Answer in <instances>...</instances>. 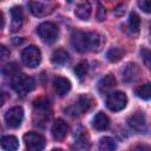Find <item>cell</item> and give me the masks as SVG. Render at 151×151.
I'll use <instances>...</instances> for the list:
<instances>
[{"label": "cell", "mask_w": 151, "mask_h": 151, "mask_svg": "<svg viewBox=\"0 0 151 151\" xmlns=\"http://www.w3.org/2000/svg\"><path fill=\"white\" fill-rule=\"evenodd\" d=\"M12 87L18 94L26 96L28 92L34 90L35 81L33 78L28 77L25 73H18L14 77H12Z\"/></svg>", "instance_id": "cell-1"}, {"label": "cell", "mask_w": 151, "mask_h": 151, "mask_svg": "<svg viewBox=\"0 0 151 151\" xmlns=\"http://www.w3.org/2000/svg\"><path fill=\"white\" fill-rule=\"evenodd\" d=\"M37 33L38 35L41 38L42 41L47 42V44H52L57 40L58 34H59V29L58 26L53 22H42L37 27Z\"/></svg>", "instance_id": "cell-2"}, {"label": "cell", "mask_w": 151, "mask_h": 151, "mask_svg": "<svg viewBox=\"0 0 151 151\" xmlns=\"http://www.w3.org/2000/svg\"><path fill=\"white\" fill-rule=\"evenodd\" d=\"M21 60L27 67H31V68L37 67L41 61V52L37 46L31 45L22 50Z\"/></svg>", "instance_id": "cell-3"}, {"label": "cell", "mask_w": 151, "mask_h": 151, "mask_svg": "<svg viewBox=\"0 0 151 151\" xmlns=\"http://www.w3.org/2000/svg\"><path fill=\"white\" fill-rule=\"evenodd\" d=\"M28 6L33 15L46 17V15H50L57 8L58 5L54 1H31Z\"/></svg>", "instance_id": "cell-4"}, {"label": "cell", "mask_w": 151, "mask_h": 151, "mask_svg": "<svg viewBox=\"0 0 151 151\" xmlns=\"http://www.w3.org/2000/svg\"><path fill=\"white\" fill-rule=\"evenodd\" d=\"M127 104V98L126 94L122 91H116V92H111L107 96L106 99V106L109 110L113 111V112H118L122 111L123 109H125Z\"/></svg>", "instance_id": "cell-5"}, {"label": "cell", "mask_w": 151, "mask_h": 151, "mask_svg": "<svg viewBox=\"0 0 151 151\" xmlns=\"http://www.w3.org/2000/svg\"><path fill=\"white\" fill-rule=\"evenodd\" d=\"M24 142L27 151H42L46 145L44 136L37 132H27L24 136Z\"/></svg>", "instance_id": "cell-6"}, {"label": "cell", "mask_w": 151, "mask_h": 151, "mask_svg": "<svg viewBox=\"0 0 151 151\" xmlns=\"http://www.w3.org/2000/svg\"><path fill=\"white\" fill-rule=\"evenodd\" d=\"M22 119H24V110H22L21 106L11 107L5 113V122L12 129L19 127L22 123Z\"/></svg>", "instance_id": "cell-7"}, {"label": "cell", "mask_w": 151, "mask_h": 151, "mask_svg": "<svg viewBox=\"0 0 151 151\" xmlns=\"http://www.w3.org/2000/svg\"><path fill=\"white\" fill-rule=\"evenodd\" d=\"M71 44L80 53L90 51L88 33H85V32H81V31H73L72 35H71Z\"/></svg>", "instance_id": "cell-8"}, {"label": "cell", "mask_w": 151, "mask_h": 151, "mask_svg": "<svg viewBox=\"0 0 151 151\" xmlns=\"http://www.w3.org/2000/svg\"><path fill=\"white\" fill-rule=\"evenodd\" d=\"M74 150L76 151H88L91 147L90 137L87 134V131L83 127H79L77 132L74 133Z\"/></svg>", "instance_id": "cell-9"}, {"label": "cell", "mask_w": 151, "mask_h": 151, "mask_svg": "<svg viewBox=\"0 0 151 151\" xmlns=\"http://www.w3.org/2000/svg\"><path fill=\"white\" fill-rule=\"evenodd\" d=\"M127 123L129 126L137 132H144L146 130V120L143 112H136L134 114H132L127 119Z\"/></svg>", "instance_id": "cell-10"}, {"label": "cell", "mask_w": 151, "mask_h": 151, "mask_svg": "<svg viewBox=\"0 0 151 151\" xmlns=\"http://www.w3.org/2000/svg\"><path fill=\"white\" fill-rule=\"evenodd\" d=\"M68 133V125L63 119H57L52 126V136L55 140H64Z\"/></svg>", "instance_id": "cell-11"}, {"label": "cell", "mask_w": 151, "mask_h": 151, "mask_svg": "<svg viewBox=\"0 0 151 151\" xmlns=\"http://www.w3.org/2000/svg\"><path fill=\"white\" fill-rule=\"evenodd\" d=\"M53 88L59 97H64L71 90V81L64 77H57L53 81Z\"/></svg>", "instance_id": "cell-12"}, {"label": "cell", "mask_w": 151, "mask_h": 151, "mask_svg": "<svg viewBox=\"0 0 151 151\" xmlns=\"http://www.w3.org/2000/svg\"><path fill=\"white\" fill-rule=\"evenodd\" d=\"M105 44V38L97 33V32H90L88 33V47L92 52H99Z\"/></svg>", "instance_id": "cell-13"}, {"label": "cell", "mask_w": 151, "mask_h": 151, "mask_svg": "<svg viewBox=\"0 0 151 151\" xmlns=\"http://www.w3.org/2000/svg\"><path fill=\"white\" fill-rule=\"evenodd\" d=\"M93 106H96V100L90 94H81L78 98V103H77V109L79 110L80 113H85L87 111H90Z\"/></svg>", "instance_id": "cell-14"}, {"label": "cell", "mask_w": 151, "mask_h": 151, "mask_svg": "<svg viewBox=\"0 0 151 151\" xmlns=\"http://www.w3.org/2000/svg\"><path fill=\"white\" fill-rule=\"evenodd\" d=\"M11 15H12V31L15 32L20 29L22 21H24V12L20 6H14L11 8Z\"/></svg>", "instance_id": "cell-15"}, {"label": "cell", "mask_w": 151, "mask_h": 151, "mask_svg": "<svg viewBox=\"0 0 151 151\" xmlns=\"http://www.w3.org/2000/svg\"><path fill=\"white\" fill-rule=\"evenodd\" d=\"M114 86H116V78L112 74H106L104 78H101L99 80V83H98V91L101 94H106Z\"/></svg>", "instance_id": "cell-16"}, {"label": "cell", "mask_w": 151, "mask_h": 151, "mask_svg": "<svg viewBox=\"0 0 151 151\" xmlns=\"http://www.w3.org/2000/svg\"><path fill=\"white\" fill-rule=\"evenodd\" d=\"M92 125H93V127L96 130L103 131V130L109 129V126H110V119H109V117L104 112H98L93 117V119H92Z\"/></svg>", "instance_id": "cell-17"}, {"label": "cell", "mask_w": 151, "mask_h": 151, "mask_svg": "<svg viewBox=\"0 0 151 151\" xmlns=\"http://www.w3.org/2000/svg\"><path fill=\"white\" fill-rule=\"evenodd\" d=\"M139 74H140L139 67H138L136 64H132V63L127 64L126 67H125V70L123 71V78H124V80L127 81V83H129V81H134V80H137L138 77H139Z\"/></svg>", "instance_id": "cell-18"}, {"label": "cell", "mask_w": 151, "mask_h": 151, "mask_svg": "<svg viewBox=\"0 0 151 151\" xmlns=\"http://www.w3.org/2000/svg\"><path fill=\"white\" fill-rule=\"evenodd\" d=\"M51 61L54 64V65H58V66H63L65 64H67L70 61V57H68V53L65 51V50H55L53 53H52V57H51Z\"/></svg>", "instance_id": "cell-19"}, {"label": "cell", "mask_w": 151, "mask_h": 151, "mask_svg": "<svg viewBox=\"0 0 151 151\" xmlns=\"http://www.w3.org/2000/svg\"><path fill=\"white\" fill-rule=\"evenodd\" d=\"M91 5L90 2L85 1V2H81L79 4L77 7H76V15L80 19V20H88V18L91 17Z\"/></svg>", "instance_id": "cell-20"}, {"label": "cell", "mask_w": 151, "mask_h": 151, "mask_svg": "<svg viewBox=\"0 0 151 151\" xmlns=\"http://www.w3.org/2000/svg\"><path fill=\"white\" fill-rule=\"evenodd\" d=\"M1 147L5 151H15L19 147V142L14 136H4L1 138Z\"/></svg>", "instance_id": "cell-21"}, {"label": "cell", "mask_w": 151, "mask_h": 151, "mask_svg": "<svg viewBox=\"0 0 151 151\" xmlns=\"http://www.w3.org/2000/svg\"><path fill=\"white\" fill-rule=\"evenodd\" d=\"M127 25H129V32H130V34H132V35L138 34L139 28H140V18H139V15L136 12H132L130 14Z\"/></svg>", "instance_id": "cell-22"}, {"label": "cell", "mask_w": 151, "mask_h": 151, "mask_svg": "<svg viewBox=\"0 0 151 151\" xmlns=\"http://www.w3.org/2000/svg\"><path fill=\"white\" fill-rule=\"evenodd\" d=\"M124 54H125V51L123 48H120V47H113V48H111V50L107 51L106 58L111 63H117V61H119L124 57Z\"/></svg>", "instance_id": "cell-23"}, {"label": "cell", "mask_w": 151, "mask_h": 151, "mask_svg": "<svg viewBox=\"0 0 151 151\" xmlns=\"http://www.w3.org/2000/svg\"><path fill=\"white\" fill-rule=\"evenodd\" d=\"M136 94L138 98L144 99V100H150L151 99V83H146L142 86H139L136 90Z\"/></svg>", "instance_id": "cell-24"}, {"label": "cell", "mask_w": 151, "mask_h": 151, "mask_svg": "<svg viewBox=\"0 0 151 151\" xmlns=\"http://www.w3.org/2000/svg\"><path fill=\"white\" fill-rule=\"evenodd\" d=\"M117 147L116 142L111 137H103L99 142V150L100 151H114Z\"/></svg>", "instance_id": "cell-25"}, {"label": "cell", "mask_w": 151, "mask_h": 151, "mask_svg": "<svg viewBox=\"0 0 151 151\" xmlns=\"http://www.w3.org/2000/svg\"><path fill=\"white\" fill-rule=\"evenodd\" d=\"M73 71H74L76 76H77L79 79H83V78L86 76L87 71H88V64H87L86 61H80V63L74 67Z\"/></svg>", "instance_id": "cell-26"}, {"label": "cell", "mask_w": 151, "mask_h": 151, "mask_svg": "<svg viewBox=\"0 0 151 151\" xmlns=\"http://www.w3.org/2000/svg\"><path fill=\"white\" fill-rule=\"evenodd\" d=\"M2 73L5 76H11V77H14L15 74L19 73V67L15 63H9V64H6L4 67H2Z\"/></svg>", "instance_id": "cell-27"}, {"label": "cell", "mask_w": 151, "mask_h": 151, "mask_svg": "<svg viewBox=\"0 0 151 151\" xmlns=\"http://www.w3.org/2000/svg\"><path fill=\"white\" fill-rule=\"evenodd\" d=\"M140 54H142V57H143V61H144L145 66L151 70V50L142 48V50H140Z\"/></svg>", "instance_id": "cell-28"}, {"label": "cell", "mask_w": 151, "mask_h": 151, "mask_svg": "<svg viewBox=\"0 0 151 151\" xmlns=\"http://www.w3.org/2000/svg\"><path fill=\"white\" fill-rule=\"evenodd\" d=\"M138 6L143 12L151 14V0H139Z\"/></svg>", "instance_id": "cell-29"}, {"label": "cell", "mask_w": 151, "mask_h": 151, "mask_svg": "<svg viewBox=\"0 0 151 151\" xmlns=\"http://www.w3.org/2000/svg\"><path fill=\"white\" fill-rule=\"evenodd\" d=\"M105 17H106V11H105V8L103 7V5H101V4H98V12H97V19H98L99 21H103V20L105 19Z\"/></svg>", "instance_id": "cell-30"}, {"label": "cell", "mask_w": 151, "mask_h": 151, "mask_svg": "<svg viewBox=\"0 0 151 151\" xmlns=\"http://www.w3.org/2000/svg\"><path fill=\"white\" fill-rule=\"evenodd\" d=\"M131 151H151V146L145 144H138V145H134L131 149Z\"/></svg>", "instance_id": "cell-31"}, {"label": "cell", "mask_w": 151, "mask_h": 151, "mask_svg": "<svg viewBox=\"0 0 151 151\" xmlns=\"http://www.w3.org/2000/svg\"><path fill=\"white\" fill-rule=\"evenodd\" d=\"M0 57H1V59H5V58H7L8 55H9V51L6 48V46H4V45H1L0 46Z\"/></svg>", "instance_id": "cell-32"}, {"label": "cell", "mask_w": 151, "mask_h": 151, "mask_svg": "<svg viewBox=\"0 0 151 151\" xmlns=\"http://www.w3.org/2000/svg\"><path fill=\"white\" fill-rule=\"evenodd\" d=\"M52 151H63V150H61V149H53Z\"/></svg>", "instance_id": "cell-33"}]
</instances>
